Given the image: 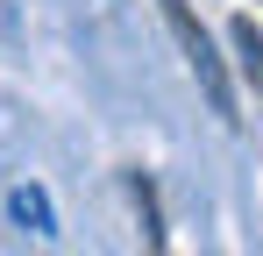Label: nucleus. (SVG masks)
Here are the masks:
<instances>
[{"instance_id":"1","label":"nucleus","mask_w":263,"mask_h":256,"mask_svg":"<svg viewBox=\"0 0 263 256\" xmlns=\"http://www.w3.org/2000/svg\"><path fill=\"white\" fill-rule=\"evenodd\" d=\"M157 7H164V22H171V36H178V50H185V64H192V79H199V93L214 100V114H220V121H242V114H235V85H228V64H220L214 36L199 29L192 0H157Z\"/></svg>"},{"instance_id":"2","label":"nucleus","mask_w":263,"mask_h":256,"mask_svg":"<svg viewBox=\"0 0 263 256\" xmlns=\"http://www.w3.org/2000/svg\"><path fill=\"white\" fill-rule=\"evenodd\" d=\"M7 213H14L29 235H57V207H50L43 185H14V192H7Z\"/></svg>"},{"instance_id":"3","label":"nucleus","mask_w":263,"mask_h":256,"mask_svg":"<svg viewBox=\"0 0 263 256\" xmlns=\"http://www.w3.org/2000/svg\"><path fill=\"white\" fill-rule=\"evenodd\" d=\"M128 199H135V213H142V242H149V256H164V221H157V185H149L142 171H128Z\"/></svg>"},{"instance_id":"4","label":"nucleus","mask_w":263,"mask_h":256,"mask_svg":"<svg viewBox=\"0 0 263 256\" xmlns=\"http://www.w3.org/2000/svg\"><path fill=\"white\" fill-rule=\"evenodd\" d=\"M228 36H235V57H242V79L263 93V36H256V22H249V14H235V29H228Z\"/></svg>"}]
</instances>
